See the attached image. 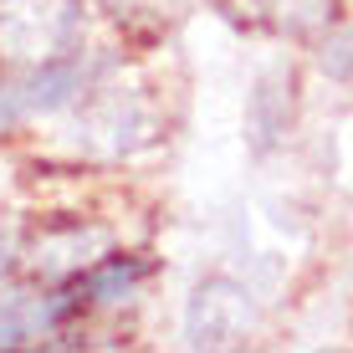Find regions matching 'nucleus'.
I'll use <instances>...</instances> for the list:
<instances>
[{"label":"nucleus","mask_w":353,"mask_h":353,"mask_svg":"<svg viewBox=\"0 0 353 353\" xmlns=\"http://www.w3.org/2000/svg\"><path fill=\"white\" fill-rule=\"evenodd\" d=\"M251 327V302L236 287H200L190 302V343H236Z\"/></svg>","instance_id":"1"},{"label":"nucleus","mask_w":353,"mask_h":353,"mask_svg":"<svg viewBox=\"0 0 353 353\" xmlns=\"http://www.w3.org/2000/svg\"><path fill=\"white\" fill-rule=\"evenodd\" d=\"M67 312H72V297H52V302H41V297H31V292H6V297H0V348H21V343H31L41 327L62 323Z\"/></svg>","instance_id":"2"},{"label":"nucleus","mask_w":353,"mask_h":353,"mask_svg":"<svg viewBox=\"0 0 353 353\" xmlns=\"http://www.w3.org/2000/svg\"><path fill=\"white\" fill-rule=\"evenodd\" d=\"M72 88H77V67H46L41 77L26 82V92H21V103L26 108H62Z\"/></svg>","instance_id":"3"},{"label":"nucleus","mask_w":353,"mask_h":353,"mask_svg":"<svg viewBox=\"0 0 353 353\" xmlns=\"http://www.w3.org/2000/svg\"><path fill=\"white\" fill-rule=\"evenodd\" d=\"M139 276H143V261H108V266H97L88 282H77V292H88L92 302H108L118 292H128Z\"/></svg>","instance_id":"4"},{"label":"nucleus","mask_w":353,"mask_h":353,"mask_svg":"<svg viewBox=\"0 0 353 353\" xmlns=\"http://www.w3.org/2000/svg\"><path fill=\"white\" fill-rule=\"evenodd\" d=\"M323 67L338 72V77H353V31H343V36H333V41H327Z\"/></svg>","instance_id":"5"},{"label":"nucleus","mask_w":353,"mask_h":353,"mask_svg":"<svg viewBox=\"0 0 353 353\" xmlns=\"http://www.w3.org/2000/svg\"><path fill=\"white\" fill-rule=\"evenodd\" d=\"M16 113H26V103H21V92L16 88H0V128L10 123Z\"/></svg>","instance_id":"6"}]
</instances>
